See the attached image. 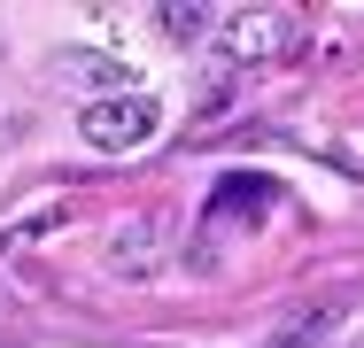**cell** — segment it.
<instances>
[{
	"label": "cell",
	"instance_id": "obj_2",
	"mask_svg": "<svg viewBox=\"0 0 364 348\" xmlns=\"http://www.w3.org/2000/svg\"><path fill=\"white\" fill-rule=\"evenodd\" d=\"M287 39V16H272V8H240L232 23H225V47H232V62H256V55H272Z\"/></svg>",
	"mask_w": 364,
	"mask_h": 348
},
{
	"label": "cell",
	"instance_id": "obj_6",
	"mask_svg": "<svg viewBox=\"0 0 364 348\" xmlns=\"http://www.w3.org/2000/svg\"><path fill=\"white\" fill-rule=\"evenodd\" d=\"M55 77L85 85V77H117V62H101V55H63V62H55Z\"/></svg>",
	"mask_w": 364,
	"mask_h": 348
},
{
	"label": "cell",
	"instance_id": "obj_3",
	"mask_svg": "<svg viewBox=\"0 0 364 348\" xmlns=\"http://www.w3.org/2000/svg\"><path fill=\"white\" fill-rule=\"evenodd\" d=\"M155 256H163V240H155V217H147V224H117V240H109V271L140 278V271H155Z\"/></svg>",
	"mask_w": 364,
	"mask_h": 348
},
{
	"label": "cell",
	"instance_id": "obj_4",
	"mask_svg": "<svg viewBox=\"0 0 364 348\" xmlns=\"http://www.w3.org/2000/svg\"><path fill=\"white\" fill-rule=\"evenodd\" d=\"M256 202H272V178H232V186H225L218 202L202 209V224H225L232 209H256Z\"/></svg>",
	"mask_w": 364,
	"mask_h": 348
},
{
	"label": "cell",
	"instance_id": "obj_1",
	"mask_svg": "<svg viewBox=\"0 0 364 348\" xmlns=\"http://www.w3.org/2000/svg\"><path fill=\"white\" fill-rule=\"evenodd\" d=\"M163 124V101L155 93H101V101H85L77 109V132H85V147H101V155H124V147H140L147 132Z\"/></svg>",
	"mask_w": 364,
	"mask_h": 348
},
{
	"label": "cell",
	"instance_id": "obj_5",
	"mask_svg": "<svg viewBox=\"0 0 364 348\" xmlns=\"http://www.w3.org/2000/svg\"><path fill=\"white\" fill-rule=\"evenodd\" d=\"M155 23H163V39H178V47H186V39H202V31H210V8H194V0H178V8H163Z\"/></svg>",
	"mask_w": 364,
	"mask_h": 348
}]
</instances>
